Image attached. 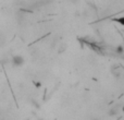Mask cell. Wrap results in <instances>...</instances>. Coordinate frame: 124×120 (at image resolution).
<instances>
[{
  "label": "cell",
  "instance_id": "6da1fadb",
  "mask_svg": "<svg viewBox=\"0 0 124 120\" xmlns=\"http://www.w3.org/2000/svg\"><path fill=\"white\" fill-rule=\"evenodd\" d=\"M12 63L14 67H21L22 64L24 63V58L20 55H16V56L12 57Z\"/></svg>",
  "mask_w": 124,
  "mask_h": 120
},
{
  "label": "cell",
  "instance_id": "7a4b0ae2",
  "mask_svg": "<svg viewBox=\"0 0 124 120\" xmlns=\"http://www.w3.org/2000/svg\"><path fill=\"white\" fill-rule=\"evenodd\" d=\"M118 114V108H113L112 110H110V115L111 116H114V115Z\"/></svg>",
  "mask_w": 124,
  "mask_h": 120
}]
</instances>
